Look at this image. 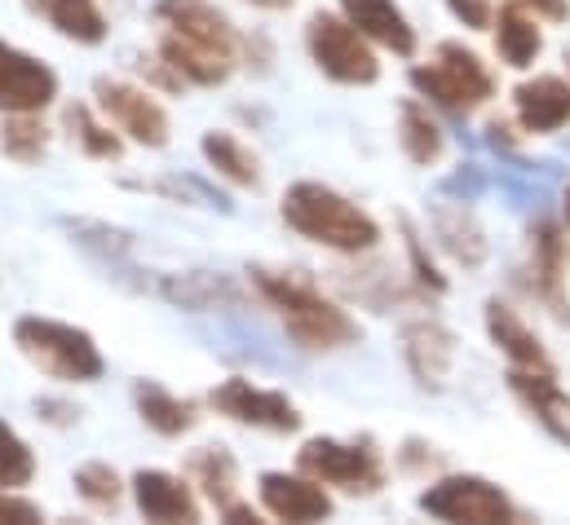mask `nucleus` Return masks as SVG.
Here are the masks:
<instances>
[{"instance_id": "obj_9", "label": "nucleus", "mask_w": 570, "mask_h": 525, "mask_svg": "<svg viewBox=\"0 0 570 525\" xmlns=\"http://www.w3.org/2000/svg\"><path fill=\"white\" fill-rule=\"evenodd\" d=\"M155 22L168 36H177L186 44H199V49H213L222 58H235L239 53L235 22L217 4H208V0H159L155 4Z\"/></svg>"}, {"instance_id": "obj_15", "label": "nucleus", "mask_w": 570, "mask_h": 525, "mask_svg": "<svg viewBox=\"0 0 570 525\" xmlns=\"http://www.w3.org/2000/svg\"><path fill=\"white\" fill-rule=\"evenodd\" d=\"M513 107L527 132H558L570 125V85L562 76H535L513 89Z\"/></svg>"}, {"instance_id": "obj_28", "label": "nucleus", "mask_w": 570, "mask_h": 525, "mask_svg": "<svg viewBox=\"0 0 570 525\" xmlns=\"http://www.w3.org/2000/svg\"><path fill=\"white\" fill-rule=\"evenodd\" d=\"M438 235H442V244H446V252L455 261L478 265L487 257V239H482V230L464 212H438Z\"/></svg>"}, {"instance_id": "obj_12", "label": "nucleus", "mask_w": 570, "mask_h": 525, "mask_svg": "<svg viewBox=\"0 0 570 525\" xmlns=\"http://www.w3.org/2000/svg\"><path fill=\"white\" fill-rule=\"evenodd\" d=\"M262 508L279 522H327L332 517V495L323 491V482H314L309 473H262Z\"/></svg>"}, {"instance_id": "obj_3", "label": "nucleus", "mask_w": 570, "mask_h": 525, "mask_svg": "<svg viewBox=\"0 0 570 525\" xmlns=\"http://www.w3.org/2000/svg\"><path fill=\"white\" fill-rule=\"evenodd\" d=\"M13 345H18V354L36 372H45L49 380H62V385H89V380H98L107 372L102 349L94 345V336L80 331V327H71V323L18 318Z\"/></svg>"}, {"instance_id": "obj_33", "label": "nucleus", "mask_w": 570, "mask_h": 525, "mask_svg": "<svg viewBox=\"0 0 570 525\" xmlns=\"http://www.w3.org/2000/svg\"><path fill=\"white\" fill-rule=\"evenodd\" d=\"M446 9H451L464 27H473V31L491 27V0H446Z\"/></svg>"}, {"instance_id": "obj_4", "label": "nucleus", "mask_w": 570, "mask_h": 525, "mask_svg": "<svg viewBox=\"0 0 570 525\" xmlns=\"http://www.w3.org/2000/svg\"><path fill=\"white\" fill-rule=\"evenodd\" d=\"M412 85L446 111H473L495 93L487 62L455 40H442L429 67H412Z\"/></svg>"}, {"instance_id": "obj_13", "label": "nucleus", "mask_w": 570, "mask_h": 525, "mask_svg": "<svg viewBox=\"0 0 570 525\" xmlns=\"http://www.w3.org/2000/svg\"><path fill=\"white\" fill-rule=\"evenodd\" d=\"M134 504L142 513L146 522H159V525H195L199 522V499L190 495V486L173 473H159V468H142L134 477Z\"/></svg>"}, {"instance_id": "obj_30", "label": "nucleus", "mask_w": 570, "mask_h": 525, "mask_svg": "<svg viewBox=\"0 0 570 525\" xmlns=\"http://www.w3.org/2000/svg\"><path fill=\"white\" fill-rule=\"evenodd\" d=\"M67 125L76 129V141L85 146V155H94V159H120V137L107 129V125H98L94 116H89V107H71L67 111Z\"/></svg>"}, {"instance_id": "obj_26", "label": "nucleus", "mask_w": 570, "mask_h": 525, "mask_svg": "<svg viewBox=\"0 0 570 525\" xmlns=\"http://www.w3.org/2000/svg\"><path fill=\"white\" fill-rule=\"evenodd\" d=\"M399 141H403V155L412 159V164H438L442 159V129L433 125V116H429L421 102H407L403 107V125H399Z\"/></svg>"}, {"instance_id": "obj_22", "label": "nucleus", "mask_w": 570, "mask_h": 525, "mask_svg": "<svg viewBox=\"0 0 570 525\" xmlns=\"http://www.w3.org/2000/svg\"><path fill=\"white\" fill-rule=\"evenodd\" d=\"M159 58H164V67L177 76V80H186V85H222L230 71H235V58H222V53H213V49H199V44H186V40H177V36H159Z\"/></svg>"}, {"instance_id": "obj_25", "label": "nucleus", "mask_w": 570, "mask_h": 525, "mask_svg": "<svg viewBox=\"0 0 570 525\" xmlns=\"http://www.w3.org/2000/svg\"><path fill=\"white\" fill-rule=\"evenodd\" d=\"M134 397H138V415H142L159 437H181V433L195 428V410H190V402L173 397L168 389H159V385H138V394Z\"/></svg>"}, {"instance_id": "obj_17", "label": "nucleus", "mask_w": 570, "mask_h": 525, "mask_svg": "<svg viewBox=\"0 0 570 525\" xmlns=\"http://www.w3.org/2000/svg\"><path fill=\"white\" fill-rule=\"evenodd\" d=\"M487 331H491V340L504 349V358H509L513 367H527V372H553V363H549L540 336L518 318L513 305H504V300H487Z\"/></svg>"}, {"instance_id": "obj_6", "label": "nucleus", "mask_w": 570, "mask_h": 525, "mask_svg": "<svg viewBox=\"0 0 570 525\" xmlns=\"http://www.w3.org/2000/svg\"><path fill=\"white\" fill-rule=\"evenodd\" d=\"M296 468L323 486H341L350 495H372L385 486V464L367 442H332L314 437L296 450Z\"/></svg>"}, {"instance_id": "obj_29", "label": "nucleus", "mask_w": 570, "mask_h": 525, "mask_svg": "<svg viewBox=\"0 0 570 525\" xmlns=\"http://www.w3.org/2000/svg\"><path fill=\"white\" fill-rule=\"evenodd\" d=\"M36 477V455H31V446L9 428V424H0V491H18V486H27Z\"/></svg>"}, {"instance_id": "obj_16", "label": "nucleus", "mask_w": 570, "mask_h": 525, "mask_svg": "<svg viewBox=\"0 0 570 525\" xmlns=\"http://www.w3.org/2000/svg\"><path fill=\"white\" fill-rule=\"evenodd\" d=\"M345 18L376 44L394 49L399 58H412L416 53V31L407 22V13L394 4V0H341Z\"/></svg>"}, {"instance_id": "obj_23", "label": "nucleus", "mask_w": 570, "mask_h": 525, "mask_svg": "<svg viewBox=\"0 0 570 525\" xmlns=\"http://www.w3.org/2000/svg\"><path fill=\"white\" fill-rule=\"evenodd\" d=\"M190 477L195 486L217 504V508H230L235 504V486H239V464L226 446H199L190 455Z\"/></svg>"}, {"instance_id": "obj_8", "label": "nucleus", "mask_w": 570, "mask_h": 525, "mask_svg": "<svg viewBox=\"0 0 570 525\" xmlns=\"http://www.w3.org/2000/svg\"><path fill=\"white\" fill-rule=\"evenodd\" d=\"M208 402H213V410H222L226 419L248 424V428H266V433H296L301 428V410L284 394L257 389L253 380H239V376L222 380Z\"/></svg>"}, {"instance_id": "obj_20", "label": "nucleus", "mask_w": 570, "mask_h": 525, "mask_svg": "<svg viewBox=\"0 0 570 525\" xmlns=\"http://www.w3.org/2000/svg\"><path fill=\"white\" fill-rule=\"evenodd\" d=\"M31 13H40L58 36L76 44H102L107 40V18L98 0H27Z\"/></svg>"}, {"instance_id": "obj_2", "label": "nucleus", "mask_w": 570, "mask_h": 525, "mask_svg": "<svg viewBox=\"0 0 570 525\" xmlns=\"http://www.w3.org/2000/svg\"><path fill=\"white\" fill-rule=\"evenodd\" d=\"M257 287H262V296L279 309L287 336H292L301 349H309V354H332V349H345V345L358 340V323H354L336 300H327L314 283L292 278V274H271V269H262V274H257Z\"/></svg>"}, {"instance_id": "obj_32", "label": "nucleus", "mask_w": 570, "mask_h": 525, "mask_svg": "<svg viewBox=\"0 0 570 525\" xmlns=\"http://www.w3.org/2000/svg\"><path fill=\"white\" fill-rule=\"evenodd\" d=\"M40 522V508L13 491H0V525H36Z\"/></svg>"}, {"instance_id": "obj_11", "label": "nucleus", "mask_w": 570, "mask_h": 525, "mask_svg": "<svg viewBox=\"0 0 570 525\" xmlns=\"http://www.w3.org/2000/svg\"><path fill=\"white\" fill-rule=\"evenodd\" d=\"M53 98H58L53 67H45L40 58L0 40V111L4 116H27V111L40 116Z\"/></svg>"}, {"instance_id": "obj_19", "label": "nucleus", "mask_w": 570, "mask_h": 525, "mask_svg": "<svg viewBox=\"0 0 570 525\" xmlns=\"http://www.w3.org/2000/svg\"><path fill=\"white\" fill-rule=\"evenodd\" d=\"M509 385H513V394L535 410V419H540L558 442L570 446V394H562V385L553 380V372L513 367V372H509Z\"/></svg>"}, {"instance_id": "obj_14", "label": "nucleus", "mask_w": 570, "mask_h": 525, "mask_svg": "<svg viewBox=\"0 0 570 525\" xmlns=\"http://www.w3.org/2000/svg\"><path fill=\"white\" fill-rule=\"evenodd\" d=\"M403 358L421 385H442L455 363V336L438 318H416L403 327Z\"/></svg>"}, {"instance_id": "obj_31", "label": "nucleus", "mask_w": 570, "mask_h": 525, "mask_svg": "<svg viewBox=\"0 0 570 525\" xmlns=\"http://www.w3.org/2000/svg\"><path fill=\"white\" fill-rule=\"evenodd\" d=\"M76 491L94 508H116L120 504V473L111 464H85V468H76Z\"/></svg>"}, {"instance_id": "obj_35", "label": "nucleus", "mask_w": 570, "mask_h": 525, "mask_svg": "<svg viewBox=\"0 0 570 525\" xmlns=\"http://www.w3.org/2000/svg\"><path fill=\"white\" fill-rule=\"evenodd\" d=\"M253 4H262V9H287L292 0H253Z\"/></svg>"}, {"instance_id": "obj_34", "label": "nucleus", "mask_w": 570, "mask_h": 525, "mask_svg": "<svg viewBox=\"0 0 570 525\" xmlns=\"http://www.w3.org/2000/svg\"><path fill=\"white\" fill-rule=\"evenodd\" d=\"M522 9H531L535 18H544V22H567L570 18V0H518Z\"/></svg>"}, {"instance_id": "obj_27", "label": "nucleus", "mask_w": 570, "mask_h": 525, "mask_svg": "<svg viewBox=\"0 0 570 525\" xmlns=\"http://www.w3.org/2000/svg\"><path fill=\"white\" fill-rule=\"evenodd\" d=\"M45 146H49V137H45V125L36 120V111H27V116H9V120H4V129H0V150H4L9 159H18V164H36V159L45 155Z\"/></svg>"}, {"instance_id": "obj_7", "label": "nucleus", "mask_w": 570, "mask_h": 525, "mask_svg": "<svg viewBox=\"0 0 570 525\" xmlns=\"http://www.w3.org/2000/svg\"><path fill=\"white\" fill-rule=\"evenodd\" d=\"M421 513L438 522H469V525H495V522H522L518 504L482 482V477H442L421 495Z\"/></svg>"}, {"instance_id": "obj_1", "label": "nucleus", "mask_w": 570, "mask_h": 525, "mask_svg": "<svg viewBox=\"0 0 570 525\" xmlns=\"http://www.w3.org/2000/svg\"><path fill=\"white\" fill-rule=\"evenodd\" d=\"M284 221L301 239L345 252V257H358V252L376 248V239H381V226L358 204H350L345 195H336L332 186H318V181H296L287 190Z\"/></svg>"}, {"instance_id": "obj_18", "label": "nucleus", "mask_w": 570, "mask_h": 525, "mask_svg": "<svg viewBox=\"0 0 570 525\" xmlns=\"http://www.w3.org/2000/svg\"><path fill=\"white\" fill-rule=\"evenodd\" d=\"M531 257H535V291L549 300V309L567 323L570 309H567V239L553 221H535L531 226Z\"/></svg>"}, {"instance_id": "obj_21", "label": "nucleus", "mask_w": 570, "mask_h": 525, "mask_svg": "<svg viewBox=\"0 0 570 525\" xmlns=\"http://www.w3.org/2000/svg\"><path fill=\"white\" fill-rule=\"evenodd\" d=\"M495 49L500 58L513 67V71H527L540 49H544V36H540V18L531 9H522L518 0L500 9V22H495Z\"/></svg>"}, {"instance_id": "obj_24", "label": "nucleus", "mask_w": 570, "mask_h": 525, "mask_svg": "<svg viewBox=\"0 0 570 525\" xmlns=\"http://www.w3.org/2000/svg\"><path fill=\"white\" fill-rule=\"evenodd\" d=\"M199 150H204V159L213 164V172L226 177L230 186H257V181H262L257 155H253L235 132H204Z\"/></svg>"}, {"instance_id": "obj_36", "label": "nucleus", "mask_w": 570, "mask_h": 525, "mask_svg": "<svg viewBox=\"0 0 570 525\" xmlns=\"http://www.w3.org/2000/svg\"><path fill=\"white\" fill-rule=\"evenodd\" d=\"M567 221H570V190H567Z\"/></svg>"}, {"instance_id": "obj_5", "label": "nucleus", "mask_w": 570, "mask_h": 525, "mask_svg": "<svg viewBox=\"0 0 570 525\" xmlns=\"http://www.w3.org/2000/svg\"><path fill=\"white\" fill-rule=\"evenodd\" d=\"M305 44H309L314 67L336 85H376V76H381V62H376L367 36L350 18L314 13L305 27Z\"/></svg>"}, {"instance_id": "obj_10", "label": "nucleus", "mask_w": 570, "mask_h": 525, "mask_svg": "<svg viewBox=\"0 0 570 525\" xmlns=\"http://www.w3.org/2000/svg\"><path fill=\"white\" fill-rule=\"evenodd\" d=\"M98 107L116 129L125 137H134L138 146H150V150L168 146V132H173L168 111L146 89H134L125 80H98Z\"/></svg>"}]
</instances>
